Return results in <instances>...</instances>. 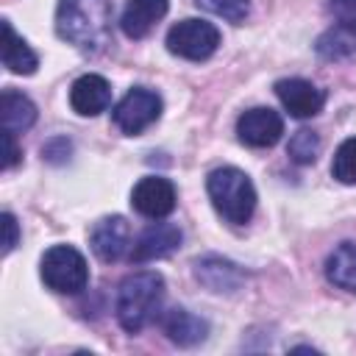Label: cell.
Listing matches in <instances>:
<instances>
[{
	"mask_svg": "<svg viewBox=\"0 0 356 356\" xmlns=\"http://www.w3.org/2000/svg\"><path fill=\"white\" fill-rule=\"evenodd\" d=\"M317 153H320V136L309 128H300L289 136V145H286V156L295 161V164H314L317 161Z\"/></svg>",
	"mask_w": 356,
	"mask_h": 356,
	"instance_id": "cell-19",
	"label": "cell"
},
{
	"mask_svg": "<svg viewBox=\"0 0 356 356\" xmlns=\"http://www.w3.org/2000/svg\"><path fill=\"white\" fill-rule=\"evenodd\" d=\"M275 95H278L281 106L298 120H309V117L320 114L323 103H325V92L320 86H314L312 81H306V78H281V81H275Z\"/></svg>",
	"mask_w": 356,
	"mask_h": 356,
	"instance_id": "cell-10",
	"label": "cell"
},
{
	"mask_svg": "<svg viewBox=\"0 0 356 356\" xmlns=\"http://www.w3.org/2000/svg\"><path fill=\"white\" fill-rule=\"evenodd\" d=\"M325 278L345 292H356V242H342L325 259Z\"/></svg>",
	"mask_w": 356,
	"mask_h": 356,
	"instance_id": "cell-18",
	"label": "cell"
},
{
	"mask_svg": "<svg viewBox=\"0 0 356 356\" xmlns=\"http://www.w3.org/2000/svg\"><path fill=\"white\" fill-rule=\"evenodd\" d=\"M17 134H11V131H3V170H11V167H17L19 164V147H17V139H14Z\"/></svg>",
	"mask_w": 356,
	"mask_h": 356,
	"instance_id": "cell-24",
	"label": "cell"
},
{
	"mask_svg": "<svg viewBox=\"0 0 356 356\" xmlns=\"http://www.w3.org/2000/svg\"><path fill=\"white\" fill-rule=\"evenodd\" d=\"M39 273L47 289L58 295H81L89 284V267L81 250L72 245H53L39 261Z\"/></svg>",
	"mask_w": 356,
	"mask_h": 356,
	"instance_id": "cell-4",
	"label": "cell"
},
{
	"mask_svg": "<svg viewBox=\"0 0 356 356\" xmlns=\"http://www.w3.org/2000/svg\"><path fill=\"white\" fill-rule=\"evenodd\" d=\"M284 134V120L270 106H256L239 114L236 139L248 147H273Z\"/></svg>",
	"mask_w": 356,
	"mask_h": 356,
	"instance_id": "cell-8",
	"label": "cell"
},
{
	"mask_svg": "<svg viewBox=\"0 0 356 356\" xmlns=\"http://www.w3.org/2000/svg\"><path fill=\"white\" fill-rule=\"evenodd\" d=\"M161 95L156 89L147 86H134L125 92V97L114 106L111 120L114 125L125 134V136H139L142 131H147L159 117H161Z\"/></svg>",
	"mask_w": 356,
	"mask_h": 356,
	"instance_id": "cell-6",
	"label": "cell"
},
{
	"mask_svg": "<svg viewBox=\"0 0 356 356\" xmlns=\"http://www.w3.org/2000/svg\"><path fill=\"white\" fill-rule=\"evenodd\" d=\"M70 106L81 117H97L100 111H106L111 106L108 81L97 72H86V75L75 78L70 86Z\"/></svg>",
	"mask_w": 356,
	"mask_h": 356,
	"instance_id": "cell-12",
	"label": "cell"
},
{
	"mask_svg": "<svg viewBox=\"0 0 356 356\" xmlns=\"http://www.w3.org/2000/svg\"><path fill=\"white\" fill-rule=\"evenodd\" d=\"M3 28V67L14 75H33L39 67V56L31 50V44L11 28L8 19L0 22Z\"/></svg>",
	"mask_w": 356,
	"mask_h": 356,
	"instance_id": "cell-16",
	"label": "cell"
},
{
	"mask_svg": "<svg viewBox=\"0 0 356 356\" xmlns=\"http://www.w3.org/2000/svg\"><path fill=\"white\" fill-rule=\"evenodd\" d=\"M206 192L214 206V211L231 222V225H245L250 222L256 211V186L248 172L239 167H217L206 178Z\"/></svg>",
	"mask_w": 356,
	"mask_h": 356,
	"instance_id": "cell-3",
	"label": "cell"
},
{
	"mask_svg": "<svg viewBox=\"0 0 356 356\" xmlns=\"http://www.w3.org/2000/svg\"><path fill=\"white\" fill-rule=\"evenodd\" d=\"M170 0H125L120 14V28L128 39H145L159 19H164Z\"/></svg>",
	"mask_w": 356,
	"mask_h": 356,
	"instance_id": "cell-14",
	"label": "cell"
},
{
	"mask_svg": "<svg viewBox=\"0 0 356 356\" xmlns=\"http://www.w3.org/2000/svg\"><path fill=\"white\" fill-rule=\"evenodd\" d=\"M161 331H164L175 345L192 348V345H197V342L206 339L209 323H206L203 317H197V314H192V312L175 306V309H167V312L161 314Z\"/></svg>",
	"mask_w": 356,
	"mask_h": 356,
	"instance_id": "cell-15",
	"label": "cell"
},
{
	"mask_svg": "<svg viewBox=\"0 0 356 356\" xmlns=\"http://www.w3.org/2000/svg\"><path fill=\"white\" fill-rule=\"evenodd\" d=\"M89 245H92V253L100 261L122 259L128 245H131V225H128V220L120 217V214L103 217L100 222H95V228L89 234Z\"/></svg>",
	"mask_w": 356,
	"mask_h": 356,
	"instance_id": "cell-11",
	"label": "cell"
},
{
	"mask_svg": "<svg viewBox=\"0 0 356 356\" xmlns=\"http://www.w3.org/2000/svg\"><path fill=\"white\" fill-rule=\"evenodd\" d=\"M56 33L81 53H100L111 42V3L108 0H58Z\"/></svg>",
	"mask_w": 356,
	"mask_h": 356,
	"instance_id": "cell-1",
	"label": "cell"
},
{
	"mask_svg": "<svg viewBox=\"0 0 356 356\" xmlns=\"http://www.w3.org/2000/svg\"><path fill=\"white\" fill-rule=\"evenodd\" d=\"M175 200H178V195H175L172 181H167L161 175H145L131 189L134 211L147 217V220H164L167 214H172Z\"/></svg>",
	"mask_w": 356,
	"mask_h": 356,
	"instance_id": "cell-7",
	"label": "cell"
},
{
	"mask_svg": "<svg viewBox=\"0 0 356 356\" xmlns=\"http://www.w3.org/2000/svg\"><path fill=\"white\" fill-rule=\"evenodd\" d=\"M0 120H3V131L22 134L36 122V106L28 95H22L17 89H3V95H0Z\"/></svg>",
	"mask_w": 356,
	"mask_h": 356,
	"instance_id": "cell-17",
	"label": "cell"
},
{
	"mask_svg": "<svg viewBox=\"0 0 356 356\" xmlns=\"http://www.w3.org/2000/svg\"><path fill=\"white\" fill-rule=\"evenodd\" d=\"M331 175L339 184H356V136H348L345 142H339L334 159H331Z\"/></svg>",
	"mask_w": 356,
	"mask_h": 356,
	"instance_id": "cell-20",
	"label": "cell"
},
{
	"mask_svg": "<svg viewBox=\"0 0 356 356\" xmlns=\"http://www.w3.org/2000/svg\"><path fill=\"white\" fill-rule=\"evenodd\" d=\"M164 44L172 56L184 58V61H206L220 47V31H217V25H211L206 19L189 17V19L175 22L167 31Z\"/></svg>",
	"mask_w": 356,
	"mask_h": 356,
	"instance_id": "cell-5",
	"label": "cell"
},
{
	"mask_svg": "<svg viewBox=\"0 0 356 356\" xmlns=\"http://www.w3.org/2000/svg\"><path fill=\"white\" fill-rule=\"evenodd\" d=\"M164 298V278L156 270H139L122 278L117 289V323L128 334H139L156 314Z\"/></svg>",
	"mask_w": 356,
	"mask_h": 356,
	"instance_id": "cell-2",
	"label": "cell"
},
{
	"mask_svg": "<svg viewBox=\"0 0 356 356\" xmlns=\"http://www.w3.org/2000/svg\"><path fill=\"white\" fill-rule=\"evenodd\" d=\"M328 14L334 17V28L356 42V0H328Z\"/></svg>",
	"mask_w": 356,
	"mask_h": 356,
	"instance_id": "cell-22",
	"label": "cell"
},
{
	"mask_svg": "<svg viewBox=\"0 0 356 356\" xmlns=\"http://www.w3.org/2000/svg\"><path fill=\"white\" fill-rule=\"evenodd\" d=\"M195 278L211 292H236L245 281V273L234 261L209 253L195 259Z\"/></svg>",
	"mask_w": 356,
	"mask_h": 356,
	"instance_id": "cell-13",
	"label": "cell"
},
{
	"mask_svg": "<svg viewBox=\"0 0 356 356\" xmlns=\"http://www.w3.org/2000/svg\"><path fill=\"white\" fill-rule=\"evenodd\" d=\"M197 8L209 11V14H217L234 25L245 22V17L250 14V0H195Z\"/></svg>",
	"mask_w": 356,
	"mask_h": 356,
	"instance_id": "cell-21",
	"label": "cell"
},
{
	"mask_svg": "<svg viewBox=\"0 0 356 356\" xmlns=\"http://www.w3.org/2000/svg\"><path fill=\"white\" fill-rule=\"evenodd\" d=\"M19 242V225L11 211H3V253L8 256Z\"/></svg>",
	"mask_w": 356,
	"mask_h": 356,
	"instance_id": "cell-23",
	"label": "cell"
},
{
	"mask_svg": "<svg viewBox=\"0 0 356 356\" xmlns=\"http://www.w3.org/2000/svg\"><path fill=\"white\" fill-rule=\"evenodd\" d=\"M181 228L175 222H150L131 245V253L128 259L134 264H145V261H156V259H164L170 256L172 250L181 248Z\"/></svg>",
	"mask_w": 356,
	"mask_h": 356,
	"instance_id": "cell-9",
	"label": "cell"
}]
</instances>
